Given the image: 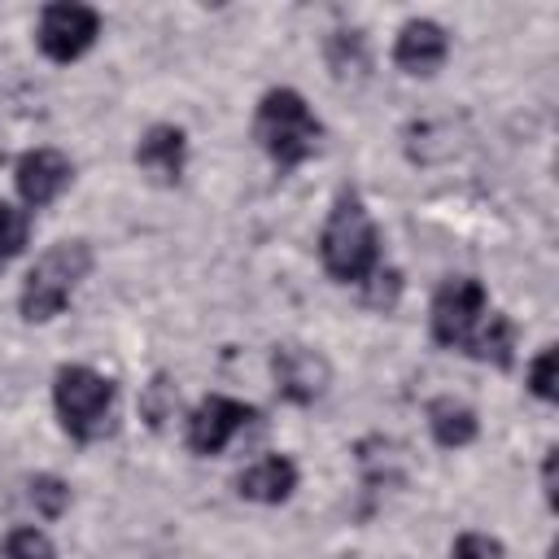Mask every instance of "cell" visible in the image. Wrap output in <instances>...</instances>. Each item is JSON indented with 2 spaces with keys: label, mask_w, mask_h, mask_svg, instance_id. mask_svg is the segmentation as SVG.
<instances>
[{
  "label": "cell",
  "mask_w": 559,
  "mask_h": 559,
  "mask_svg": "<svg viewBox=\"0 0 559 559\" xmlns=\"http://www.w3.org/2000/svg\"><path fill=\"white\" fill-rule=\"evenodd\" d=\"M445 52H450L445 26H437V22H428V17L406 22V26L397 31V44H393V61H397L406 74H432V70H441Z\"/></svg>",
  "instance_id": "8fae6325"
},
{
  "label": "cell",
  "mask_w": 559,
  "mask_h": 559,
  "mask_svg": "<svg viewBox=\"0 0 559 559\" xmlns=\"http://www.w3.org/2000/svg\"><path fill=\"white\" fill-rule=\"evenodd\" d=\"M319 258H323V271L341 284H362L380 266V231L358 192L336 197L319 236Z\"/></svg>",
  "instance_id": "7a4b0ae2"
},
{
  "label": "cell",
  "mask_w": 559,
  "mask_h": 559,
  "mask_svg": "<svg viewBox=\"0 0 559 559\" xmlns=\"http://www.w3.org/2000/svg\"><path fill=\"white\" fill-rule=\"evenodd\" d=\"M175 402H179V393H175V384L166 380V376H157L148 389H144V397H140V415L153 424V428H162L170 415H175Z\"/></svg>",
  "instance_id": "e0dca14e"
},
{
  "label": "cell",
  "mask_w": 559,
  "mask_h": 559,
  "mask_svg": "<svg viewBox=\"0 0 559 559\" xmlns=\"http://www.w3.org/2000/svg\"><path fill=\"white\" fill-rule=\"evenodd\" d=\"M450 559H502V542L489 533H463L450 546Z\"/></svg>",
  "instance_id": "44dd1931"
},
{
  "label": "cell",
  "mask_w": 559,
  "mask_h": 559,
  "mask_svg": "<svg viewBox=\"0 0 559 559\" xmlns=\"http://www.w3.org/2000/svg\"><path fill=\"white\" fill-rule=\"evenodd\" d=\"M87 271H92V245L87 240H61V245H52L31 266L26 284H22V297H17L22 319H31V323L57 319Z\"/></svg>",
  "instance_id": "277c9868"
},
{
  "label": "cell",
  "mask_w": 559,
  "mask_h": 559,
  "mask_svg": "<svg viewBox=\"0 0 559 559\" xmlns=\"http://www.w3.org/2000/svg\"><path fill=\"white\" fill-rule=\"evenodd\" d=\"M555 459H559V450L550 445V450H546V463H542V489H546V502H555Z\"/></svg>",
  "instance_id": "7402d4cb"
},
{
  "label": "cell",
  "mask_w": 559,
  "mask_h": 559,
  "mask_svg": "<svg viewBox=\"0 0 559 559\" xmlns=\"http://www.w3.org/2000/svg\"><path fill=\"white\" fill-rule=\"evenodd\" d=\"M135 166L157 183H179V175L188 166V135L170 122L148 127L135 144Z\"/></svg>",
  "instance_id": "30bf717a"
},
{
  "label": "cell",
  "mask_w": 559,
  "mask_h": 559,
  "mask_svg": "<svg viewBox=\"0 0 559 559\" xmlns=\"http://www.w3.org/2000/svg\"><path fill=\"white\" fill-rule=\"evenodd\" d=\"M432 336L445 349H463L476 362L511 367L515 323L502 310H489V293L472 275H450L432 297Z\"/></svg>",
  "instance_id": "6da1fadb"
},
{
  "label": "cell",
  "mask_w": 559,
  "mask_h": 559,
  "mask_svg": "<svg viewBox=\"0 0 559 559\" xmlns=\"http://www.w3.org/2000/svg\"><path fill=\"white\" fill-rule=\"evenodd\" d=\"M328 66L332 74L345 83V79H358L367 70V39L358 31H336L328 39Z\"/></svg>",
  "instance_id": "5bb4252c"
},
{
  "label": "cell",
  "mask_w": 559,
  "mask_h": 559,
  "mask_svg": "<svg viewBox=\"0 0 559 559\" xmlns=\"http://www.w3.org/2000/svg\"><path fill=\"white\" fill-rule=\"evenodd\" d=\"M4 559H57V550L39 528H13L4 537Z\"/></svg>",
  "instance_id": "ac0fdd59"
},
{
  "label": "cell",
  "mask_w": 559,
  "mask_h": 559,
  "mask_svg": "<svg viewBox=\"0 0 559 559\" xmlns=\"http://www.w3.org/2000/svg\"><path fill=\"white\" fill-rule=\"evenodd\" d=\"M555 384H559V354H555V345H546L528 367V389H533V397L555 402Z\"/></svg>",
  "instance_id": "d6986e66"
},
{
  "label": "cell",
  "mask_w": 559,
  "mask_h": 559,
  "mask_svg": "<svg viewBox=\"0 0 559 559\" xmlns=\"http://www.w3.org/2000/svg\"><path fill=\"white\" fill-rule=\"evenodd\" d=\"M114 380L92 371V367H61L52 380V406L57 419L70 437L79 441H96L100 432H109V415H114Z\"/></svg>",
  "instance_id": "5b68a950"
},
{
  "label": "cell",
  "mask_w": 559,
  "mask_h": 559,
  "mask_svg": "<svg viewBox=\"0 0 559 559\" xmlns=\"http://www.w3.org/2000/svg\"><path fill=\"white\" fill-rule=\"evenodd\" d=\"M74 179V166L66 153L57 148H31L17 157V170H13V183H17V197L31 205V210H44L52 205Z\"/></svg>",
  "instance_id": "9c48e42d"
},
{
  "label": "cell",
  "mask_w": 559,
  "mask_h": 559,
  "mask_svg": "<svg viewBox=\"0 0 559 559\" xmlns=\"http://www.w3.org/2000/svg\"><path fill=\"white\" fill-rule=\"evenodd\" d=\"M31 502H35V511L39 515H48V520H57L66 507H70V485L61 480V476H35L31 480Z\"/></svg>",
  "instance_id": "2e32d148"
},
{
  "label": "cell",
  "mask_w": 559,
  "mask_h": 559,
  "mask_svg": "<svg viewBox=\"0 0 559 559\" xmlns=\"http://www.w3.org/2000/svg\"><path fill=\"white\" fill-rule=\"evenodd\" d=\"M253 135L258 144L266 148V157L280 166V170H293L301 166L314 148H319V118L310 114L306 96L293 92V87H271L262 100H258V114H253Z\"/></svg>",
  "instance_id": "3957f363"
},
{
  "label": "cell",
  "mask_w": 559,
  "mask_h": 559,
  "mask_svg": "<svg viewBox=\"0 0 559 559\" xmlns=\"http://www.w3.org/2000/svg\"><path fill=\"white\" fill-rule=\"evenodd\" d=\"M362 284H367V293H362V297H367V306H380V310H384V306H393V301H397V293H402V271H393V266H389V271H384V266H376Z\"/></svg>",
  "instance_id": "ffe728a7"
},
{
  "label": "cell",
  "mask_w": 559,
  "mask_h": 559,
  "mask_svg": "<svg viewBox=\"0 0 559 559\" xmlns=\"http://www.w3.org/2000/svg\"><path fill=\"white\" fill-rule=\"evenodd\" d=\"M258 419V411L249 402H236V397H223V393H210L192 415H188V445L197 454H218L227 450V441L249 428Z\"/></svg>",
  "instance_id": "ba28073f"
},
{
  "label": "cell",
  "mask_w": 559,
  "mask_h": 559,
  "mask_svg": "<svg viewBox=\"0 0 559 559\" xmlns=\"http://www.w3.org/2000/svg\"><path fill=\"white\" fill-rule=\"evenodd\" d=\"M236 489L240 498L249 502H262V507H275L284 498H293L297 489V463L288 454H266L258 463H249L240 476H236Z\"/></svg>",
  "instance_id": "7c38bea8"
},
{
  "label": "cell",
  "mask_w": 559,
  "mask_h": 559,
  "mask_svg": "<svg viewBox=\"0 0 559 559\" xmlns=\"http://www.w3.org/2000/svg\"><path fill=\"white\" fill-rule=\"evenodd\" d=\"M26 236H31V218H26V210L0 201V266L13 262V258L26 249Z\"/></svg>",
  "instance_id": "9a60e30c"
},
{
  "label": "cell",
  "mask_w": 559,
  "mask_h": 559,
  "mask_svg": "<svg viewBox=\"0 0 559 559\" xmlns=\"http://www.w3.org/2000/svg\"><path fill=\"white\" fill-rule=\"evenodd\" d=\"M271 376H275V389L297 406L319 402L328 393V384H332L328 358L319 349H310V345H280L275 358H271Z\"/></svg>",
  "instance_id": "52a82bcc"
},
{
  "label": "cell",
  "mask_w": 559,
  "mask_h": 559,
  "mask_svg": "<svg viewBox=\"0 0 559 559\" xmlns=\"http://www.w3.org/2000/svg\"><path fill=\"white\" fill-rule=\"evenodd\" d=\"M100 35V13L87 9V4H48L39 13V26H35V44L48 61L66 66V61H79Z\"/></svg>",
  "instance_id": "8992f818"
},
{
  "label": "cell",
  "mask_w": 559,
  "mask_h": 559,
  "mask_svg": "<svg viewBox=\"0 0 559 559\" xmlns=\"http://www.w3.org/2000/svg\"><path fill=\"white\" fill-rule=\"evenodd\" d=\"M428 428H432V441L441 450H463L476 441L480 424H476V411L467 402H454V397H437L428 402Z\"/></svg>",
  "instance_id": "4fadbf2b"
}]
</instances>
